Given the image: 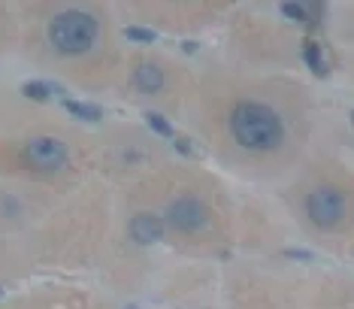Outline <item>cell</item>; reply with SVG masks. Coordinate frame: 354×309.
Here are the masks:
<instances>
[{"label": "cell", "instance_id": "cell-8", "mask_svg": "<svg viewBox=\"0 0 354 309\" xmlns=\"http://www.w3.org/2000/svg\"><path fill=\"white\" fill-rule=\"evenodd\" d=\"M64 107L73 112L76 118H85V121H97L100 118V109L97 107H85V103H76V100H64Z\"/></svg>", "mask_w": 354, "mask_h": 309}, {"label": "cell", "instance_id": "cell-6", "mask_svg": "<svg viewBox=\"0 0 354 309\" xmlns=\"http://www.w3.org/2000/svg\"><path fill=\"white\" fill-rule=\"evenodd\" d=\"M131 240L140 242V246H151V242H160L164 240V222L158 215H149V213H140L131 218Z\"/></svg>", "mask_w": 354, "mask_h": 309}, {"label": "cell", "instance_id": "cell-13", "mask_svg": "<svg viewBox=\"0 0 354 309\" xmlns=\"http://www.w3.org/2000/svg\"><path fill=\"white\" fill-rule=\"evenodd\" d=\"M281 12H285L288 19H294V21H306V10L300 3H285L281 6Z\"/></svg>", "mask_w": 354, "mask_h": 309}, {"label": "cell", "instance_id": "cell-14", "mask_svg": "<svg viewBox=\"0 0 354 309\" xmlns=\"http://www.w3.org/2000/svg\"><path fill=\"white\" fill-rule=\"evenodd\" d=\"M176 149H179L182 154H191V145H188V140H182V136L176 140Z\"/></svg>", "mask_w": 354, "mask_h": 309}, {"label": "cell", "instance_id": "cell-12", "mask_svg": "<svg viewBox=\"0 0 354 309\" xmlns=\"http://www.w3.org/2000/svg\"><path fill=\"white\" fill-rule=\"evenodd\" d=\"M124 34H127V39H136V43H151V39H155V34L146 28H127Z\"/></svg>", "mask_w": 354, "mask_h": 309}, {"label": "cell", "instance_id": "cell-2", "mask_svg": "<svg viewBox=\"0 0 354 309\" xmlns=\"http://www.w3.org/2000/svg\"><path fill=\"white\" fill-rule=\"evenodd\" d=\"M49 37L61 55H82L97 39V19L82 10H67L52 19Z\"/></svg>", "mask_w": 354, "mask_h": 309}, {"label": "cell", "instance_id": "cell-9", "mask_svg": "<svg viewBox=\"0 0 354 309\" xmlns=\"http://www.w3.org/2000/svg\"><path fill=\"white\" fill-rule=\"evenodd\" d=\"M306 61H309V67H312V70H318L321 76L327 73V67H324V61H321V52H318V46H315V43H306Z\"/></svg>", "mask_w": 354, "mask_h": 309}, {"label": "cell", "instance_id": "cell-1", "mask_svg": "<svg viewBox=\"0 0 354 309\" xmlns=\"http://www.w3.org/2000/svg\"><path fill=\"white\" fill-rule=\"evenodd\" d=\"M230 131H233V140H236L243 149L248 152H267V149H276L281 143V121L279 116L272 112L270 107L263 103H239L230 116Z\"/></svg>", "mask_w": 354, "mask_h": 309}, {"label": "cell", "instance_id": "cell-16", "mask_svg": "<svg viewBox=\"0 0 354 309\" xmlns=\"http://www.w3.org/2000/svg\"><path fill=\"white\" fill-rule=\"evenodd\" d=\"M131 309H133V306H131Z\"/></svg>", "mask_w": 354, "mask_h": 309}, {"label": "cell", "instance_id": "cell-4", "mask_svg": "<svg viewBox=\"0 0 354 309\" xmlns=\"http://www.w3.org/2000/svg\"><path fill=\"white\" fill-rule=\"evenodd\" d=\"M28 164L34 170H43V173H52V170H61L67 164V145L55 136H37L25 145Z\"/></svg>", "mask_w": 354, "mask_h": 309}, {"label": "cell", "instance_id": "cell-7", "mask_svg": "<svg viewBox=\"0 0 354 309\" xmlns=\"http://www.w3.org/2000/svg\"><path fill=\"white\" fill-rule=\"evenodd\" d=\"M133 82L140 91H146V94H155L164 88V70L155 67V64H140L133 73Z\"/></svg>", "mask_w": 354, "mask_h": 309}, {"label": "cell", "instance_id": "cell-5", "mask_svg": "<svg viewBox=\"0 0 354 309\" xmlns=\"http://www.w3.org/2000/svg\"><path fill=\"white\" fill-rule=\"evenodd\" d=\"M167 218H170V224L176 227V231L194 233V231H200V227L206 224V206L197 197H179V200L170 203Z\"/></svg>", "mask_w": 354, "mask_h": 309}, {"label": "cell", "instance_id": "cell-10", "mask_svg": "<svg viewBox=\"0 0 354 309\" xmlns=\"http://www.w3.org/2000/svg\"><path fill=\"white\" fill-rule=\"evenodd\" d=\"M21 91H25L30 100H49V91H52V88L43 85V82H28L25 88H21Z\"/></svg>", "mask_w": 354, "mask_h": 309}, {"label": "cell", "instance_id": "cell-15", "mask_svg": "<svg viewBox=\"0 0 354 309\" xmlns=\"http://www.w3.org/2000/svg\"><path fill=\"white\" fill-rule=\"evenodd\" d=\"M0 294H3V291H0Z\"/></svg>", "mask_w": 354, "mask_h": 309}, {"label": "cell", "instance_id": "cell-3", "mask_svg": "<svg viewBox=\"0 0 354 309\" xmlns=\"http://www.w3.org/2000/svg\"><path fill=\"white\" fill-rule=\"evenodd\" d=\"M306 213H309V218L318 227H336V224L342 222V215H345V197H342V191L330 188V185L309 191V197H306Z\"/></svg>", "mask_w": 354, "mask_h": 309}, {"label": "cell", "instance_id": "cell-11", "mask_svg": "<svg viewBox=\"0 0 354 309\" xmlns=\"http://www.w3.org/2000/svg\"><path fill=\"white\" fill-rule=\"evenodd\" d=\"M146 121H149L151 127H155V131H158L160 136H173V127H170V121H167L164 116H158V112H149Z\"/></svg>", "mask_w": 354, "mask_h": 309}]
</instances>
